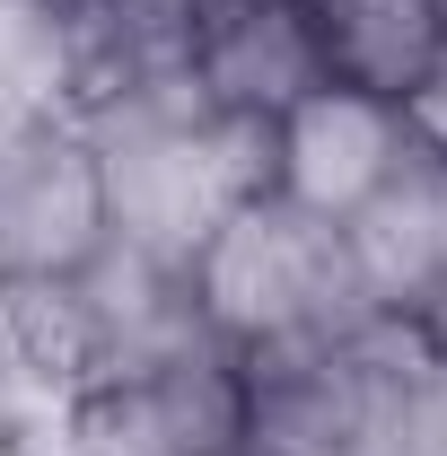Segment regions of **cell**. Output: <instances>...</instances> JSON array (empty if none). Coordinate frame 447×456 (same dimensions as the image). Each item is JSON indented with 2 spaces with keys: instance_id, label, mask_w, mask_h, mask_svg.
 Wrapping results in <instances>:
<instances>
[{
  "instance_id": "obj_1",
  "label": "cell",
  "mask_w": 447,
  "mask_h": 456,
  "mask_svg": "<svg viewBox=\"0 0 447 456\" xmlns=\"http://www.w3.org/2000/svg\"><path fill=\"white\" fill-rule=\"evenodd\" d=\"M88 141H97V175H106V220L123 246L193 264L211 246V228L272 193V123H228L193 97V79H141L79 106Z\"/></svg>"
},
{
  "instance_id": "obj_2",
  "label": "cell",
  "mask_w": 447,
  "mask_h": 456,
  "mask_svg": "<svg viewBox=\"0 0 447 456\" xmlns=\"http://www.w3.org/2000/svg\"><path fill=\"white\" fill-rule=\"evenodd\" d=\"M430 342L369 316L325 342L237 351V456H403V403Z\"/></svg>"
},
{
  "instance_id": "obj_3",
  "label": "cell",
  "mask_w": 447,
  "mask_h": 456,
  "mask_svg": "<svg viewBox=\"0 0 447 456\" xmlns=\"http://www.w3.org/2000/svg\"><path fill=\"white\" fill-rule=\"evenodd\" d=\"M193 289H202V316L228 351L325 342L378 316L360 255H351V228L316 220L280 193H255L211 228V246L193 255Z\"/></svg>"
},
{
  "instance_id": "obj_4",
  "label": "cell",
  "mask_w": 447,
  "mask_h": 456,
  "mask_svg": "<svg viewBox=\"0 0 447 456\" xmlns=\"http://www.w3.org/2000/svg\"><path fill=\"white\" fill-rule=\"evenodd\" d=\"M114 246L106 220V175L79 106L36 114L0 132V273H36V281H79Z\"/></svg>"
},
{
  "instance_id": "obj_5",
  "label": "cell",
  "mask_w": 447,
  "mask_h": 456,
  "mask_svg": "<svg viewBox=\"0 0 447 456\" xmlns=\"http://www.w3.org/2000/svg\"><path fill=\"white\" fill-rule=\"evenodd\" d=\"M61 439L79 456H237V351L106 369L70 403Z\"/></svg>"
},
{
  "instance_id": "obj_6",
  "label": "cell",
  "mask_w": 447,
  "mask_h": 456,
  "mask_svg": "<svg viewBox=\"0 0 447 456\" xmlns=\"http://www.w3.org/2000/svg\"><path fill=\"white\" fill-rule=\"evenodd\" d=\"M184 79L228 123H280L307 88H325V53L298 0H202L184 27Z\"/></svg>"
},
{
  "instance_id": "obj_7",
  "label": "cell",
  "mask_w": 447,
  "mask_h": 456,
  "mask_svg": "<svg viewBox=\"0 0 447 456\" xmlns=\"http://www.w3.org/2000/svg\"><path fill=\"white\" fill-rule=\"evenodd\" d=\"M403 159H412L403 114H394V97H369V88L325 79L272 123V193L316 220H351Z\"/></svg>"
},
{
  "instance_id": "obj_8",
  "label": "cell",
  "mask_w": 447,
  "mask_h": 456,
  "mask_svg": "<svg viewBox=\"0 0 447 456\" xmlns=\"http://www.w3.org/2000/svg\"><path fill=\"white\" fill-rule=\"evenodd\" d=\"M88 387H97V325L79 281L0 273V421L61 430Z\"/></svg>"
},
{
  "instance_id": "obj_9",
  "label": "cell",
  "mask_w": 447,
  "mask_h": 456,
  "mask_svg": "<svg viewBox=\"0 0 447 456\" xmlns=\"http://www.w3.org/2000/svg\"><path fill=\"white\" fill-rule=\"evenodd\" d=\"M79 298H88V325H97V378H106V369L184 360V351H228V342L211 334V316H202L193 264L141 255V246H123V237L79 273Z\"/></svg>"
},
{
  "instance_id": "obj_10",
  "label": "cell",
  "mask_w": 447,
  "mask_h": 456,
  "mask_svg": "<svg viewBox=\"0 0 447 456\" xmlns=\"http://www.w3.org/2000/svg\"><path fill=\"white\" fill-rule=\"evenodd\" d=\"M298 9H307V36L325 53V79L369 88V97H403L447 45L439 0H298Z\"/></svg>"
},
{
  "instance_id": "obj_11",
  "label": "cell",
  "mask_w": 447,
  "mask_h": 456,
  "mask_svg": "<svg viewBox=\"0 0 447 456\" xmlns=\"http://www.w3.org/2000/svg\"><path fill=\"white\" fill-rule=\"evenodd\" d=\"M193 9H202V0H61V18H70V36H79V106L184 70V27H193Z\"/></svg>"
},
{
  "instance_id": "obj_12",
  "label": "cell",
  "mask_w": 447,
  "mask_h": 456,
  "mask_svg": "<svg viewBox=\"0 0 447 456\" xmlns=\"http://www.w3.org/2000/svg\"><path fill=\"white\" fill-rule=\"evenodd\" d=\"M79 106V36L61 0H0V132Z\"/></svg>"
},
{
  "instance_id": "obj_13",
  "label": "cell",
  "mask_w": 447,
  "mask_h": 456,
  "mask_svg": "<svg viewBox=\"0 0 447 456\" xmlns=\"http://www.w3.org/2000/svg\"><path fill=\"white\" fill-rule=\"evenodd\" d=\"M394 114H403V141H412L421 159H439V167H447V45L430 53V70L394 97Z\"/></svg>"
},
{
  "instance_id": "obj_14",
  "label": "cell",
  "mask_w": 447,
  "mask_h": 456,
  "mask_svg": "<svg viewBox=\"0 0 447 456\" xmlns=\"http://www.w3.org/2000/svg\"><path fill=\"white\" fill-rule=\"evenodd\" d=\"M0 456H27V430L18 421H0Z\"/></svg>"
},
{
  "instance_id": "obj_15",
  "label": "cell",
  "mask_w": 447,
  "mask_h": 456,
  "mask_svg": "<svg viewBox=\"0 0 447 456\" xmlns=\"http://www.w3.org/2000/svg\"><path fill=\"white\" fill-rule=\"evenodd\" d=\"M439 18H447V0H439Z\"/></svg>"
}]
</instances>
